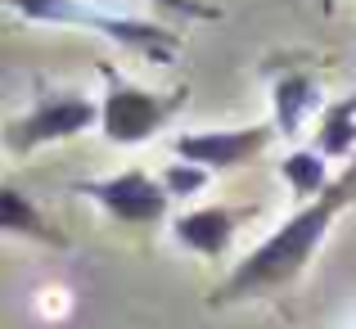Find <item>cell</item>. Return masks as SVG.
<instances>
[{"mask_svg": "<svg viewBox=\"0 0 356 329\" xmlns=\"http://www.w3.org/2000/svg\"><path fill=\"white\" fill-rule=\"evenodd\" d=\"M14 14L32 18V23H54V27H81V32H95L104 41L122 45V50H136L145 59H176L181 54V36L163 23H149V18H127L113 9H99L90 0H0Z\"/></svg>", "mask_w": 356, "mask_h": 329, "instance_id": "obj_2", "label": "cell"}, {"mask_svg": "<svg viewBox=\"0 0 356 329\" xmlns=\"http://www.w3.org/2000/svg\"><path fill=\"white\" fill-rule=\"evenodd\" d=\"M158 5L176 9V14H185V18H208V23H217V18H221V9L208 5V0H158Z\"/></svg>", "mask_w": 356, "mask_h": 329, "instance_id": "obj_13", "label": "cell"}, {"mask_svg": "<svg viewBox=\"0 0 356 329\" xmlns=\"http://www.w3.org/2000/svg\"><path fill=\"white\" fill-rule=\"evenodd\" d=\"M185 90L176 95H158V90H145L136 81L118 77L113 68H104V99H99V136L118 149H136L149 145L167 122L176 118Z\"/></svg>", "mask_w": 356, "mask_h": 329, "instance_id": "obj_3", "label": "cell"}, {"mask_svg": "<svg viewBox=\"0 0 356 329\" xmlns=\"http://www.w3.org/2000/svg\"><path fill=\"white\" fill-rule=\"evenodd\" d=\"M72 194L90 199L118 225H158L172 212V199H167L163 181L140 172V167H127L118 176H99V181H72Z\"/></svg>", "mask_w": 356, "mask_h": 329, "instance_id": "obj_5", "label": "cell"}, {"mask_svg": "<svg viewBox=\"0 0 356 329\" xmlns=\"http://www.w3.org/2000/svg\"><path fill=\"white\" fill-rule=\"evenodd\" d=\"M0 234H23V239L63 248V234L54 230V225L41 217V208H36L23 190H14V185H0Z\"/></svg>", "mask_w": 356, "mask_h": 329, "instance_id": "obj_10", "label": "cell"}, {"mask_svg": "<svg viewBox=\"0 0 356 329\" xmlns=\"http://www.w3.org/2000/svg\"><path fill=\"white\" fill-rule=\"evenodd\" d=\"M208 185H212V172H208V167H199V163H185V158L167 163V172H163L167 199H190V194L208 190Z\"/></svg>", "mask_w": 356, "mask_h": 329, "instance_id": "obj_12", "label": "cell"}, {"mask_svg": "<svg viewBox=\"0 0 356 329\" xmlns=\"http://www.w3.org/2000/svg\"><path fill=\"white\" fill-rule=\"evenodd\" d=\"M90 127H99V104L86 95H41L23 118L5 122L0 140H5L9 154L27 158L45 145H59V140L86 136Z\"/></svg>", "mask_w": 356, "mask_h": 329, "instance_id": "obj_4", "label": "cell"}, {"mask_svg": "<svg viewBox=\"0 0 356 329\" xmlns=\"http://www.w3.org/2000/svg\"><path fill=\"white\" fill-rule=\"evenodd\" d=\"M312 149L330 163V158H352L356 154V95H343L321 109L316 118V140Z\"/></svg>", "mask_w": 356, "mask_h": 329, "instance_id": "obj_9", "label": "cell"}, {"mask_svg": "<svg viewBox=\"0 0 356 329\" xmlns=\"http://www.w3.org/2000/svg\"><path fill=\"white\" fill-rule=\"evenodd\" d=\"M321 109H325V95H321V81L312 72H284L270 86V127L284 140L302 136V127L312 118H321Z\"/></svg>", "mask_w": 356, "mask_h": 329, "instance_id": "obj_8", "label": "cell"}, {"mask_svg": "<svg viewBox=\"0 0 356 329\" xmlns=\"http://www.w3.org/2000/svg\"><path fill=\"white\" fill-rule=\"evenodd\" d=\"M325 5H334V0H325Z\"/></svg>", "mask_w": 356, "mask_h": 329, "instance_id": "obj_14", "label": "cell"}, {"mask_svg": "<svg viewBox=\"0 0 356 329\" xmlns=\"http://www.w3.org/2000/svg\"><path fill=\"white\" fill-rule=\"evenodd\" d=\"M252 208H230V203H208V208H190L172 217V239L194 257H221L235 243L239 225L248 221Z\"/></svg>", "mask_w": 356, "mask_h": 329, "instance_id": "obj_7", "label": "cell"}, {"mask_svg": "<svg viewBox=\"0 0 356 329\" xmlns=\"http://www.w3.org/2000/svg\"><path fill=\"white\" fill-rule=\"evenodd\" d=\"M280 176H284L289 190L298 194V203H312L316 194H325V185L334 181V176H330V163H325L312 145H298L293 154L280 163Z\"/></svg>", "mask_w": 356, "mask_h": 329, "instance_id": "obj_11", "label": "cell"}, {"mask_svg": "<svg viewBox=\"0 0 356 329\" xmlns=\"http://www.w3.org/2000/svg\"><path fill=\"white\" fill-rule=\"evenodd\" d=\"M348 203H356V158H352L348 172L334 176V181L325 185V194H316L312 203H302V208H298L284 225H275L248 257L235 262V271L221 280V289L208 294V303L212 307H230V303L270 298V294H280V289H289L307 266H312V257L321 252L330 225L339 221V212L348 208Z\"/></svg>", "mask_w": 356, "mask_h": 329, "instance_id": "obj_1", "label": "cell"}, {"mask_svg": "<svg viewBox=\"0 0 356 329\" xmlns=\"http://www.w3.org/2000/svg\"><path fill=\"white\" fill-rule=\"evenodd\" d=\"M275 140L270 122H252V127H212V131H181L172 140V154L185 163H199L208 172H230L243 167Z\"/></svg>", "mask_w": 356, "mask_h": 329, "instance_id": "obj_6", "label": "cell"}]
</instances>
